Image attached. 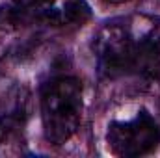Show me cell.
<instances>
[{"label":"cell","mask_w":160,"mask_h":158,"mask_svg":"<svg viewBox=\"0 0 160 158\" xmlns=\"http://www.w3.org/2000/svg\"><path fill=\"white\" fill-rule=\"evenodd\" d=\"M30 21L54 28L78 26L91 17V7L86 0H43L28 7Z\"/></svg>","instance_id":"obj_4"},{"label":"cell","mask_w":160,"mask_h":158,"mask_svg":"<svg viewBox=\"0 0 160 158\" xmlns=\"http://www.w3.org/2000/svg\"><path fill=\"white\" fill-rule=\"evenodd\" d=\"M21 117L17 114H8L0 117V155L8 153V147H13L21 143Z\"/></svg>","instance_id":"obj_5"},{"label":"cell","mask_w":160,"mask_h":158,"mask_svg":"<svg viewBox=\"0 0 160 158\" xmlns=\"http://www.w3.org/2000/svg\"><path fill=\"white\" fill-rule=\"evenodd\" d=\"M91 48L99 73L106 78L160 77V28L157 26L136 34L128 21H110L97 32Z\"/></svg>","instance_id":"obj_1"},{"label":"cell","mask_w":160,"mask_h":158,"mask_svg":"<svg viewBox=\"0 0 160 158\" xmlns=\"http://www.w3.org/2000/svg\"><path fill=\"white\" fill-rule=\"evenodd\" d=\"M39 2H43V0H11V4H15L19 7H32V6H36Z\"/></svg>","instance_id":"obj_6"},{"label":"cell","mask_w":160,"mask_h":158,"mask_svg":"<svg viewBox=\"0 0 160 158\" xmlns=\"http://www.w3.org/2000/svg\"><path fill=\"white\" fill-rule=\"evenodd\" d=\"M104 2H108V4H121V2H127V0H104Z\"/></svg>","instance_id":"obj_7"},{"label":"cell","mask_w":160,"mask_h":158,"mask_svg":"<svg viewBox=\"0 0 160 158\" xmlns=\"http://www.w3.org/2000/svg\"><path fill=\"white\" fill-rule=\"evenodd\" d=\"M84 110L82 82L75 77H54L43 84L39 112L45 140L52 145L67 143L80 128Z\"/></svg>","instance_id":"obj_2"},{"label":"cell","mask_w":160,"mask_h":158,"mask_svg":"<svg viewBox=\"0 0 160 158\" xmlns=\"http://www.w3.org/2000/svg\"><path fill=\"white\" fill-rule=\"evenodd\" d=\"M106 141L118 156H143L160 143V125L149 112L142 110L132 119L112 121L106 130Z\"/></svg>","instance_id":"obj_3"}]
</instances>
